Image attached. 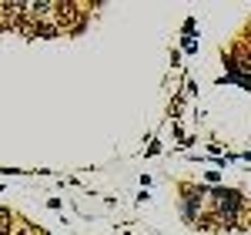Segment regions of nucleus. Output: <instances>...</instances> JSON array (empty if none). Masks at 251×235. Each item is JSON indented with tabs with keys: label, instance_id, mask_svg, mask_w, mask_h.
Listing matches in <instances>:
<instances>
[{
	"label": "nucleus",
	"instance_id": "nucleus-2",
	"mask_svg": "<svg viewBox=\"0 0 251 235\" xmlns=\"http://www.w3.org/2000/svg\"><path fill=\"white\" fill-rule=\"evenodd\" d=\"M17 235H40V229H34L30 222H20V225H17Z\"/></svg>",
	"mask_w": 251,
	"mask_h": 235
},
{
	"label": "nucleus",
	"instance_id": "nucleus-1",
	"mask_svg": "<svg viewBox=\"0 0 251 235\" xmlns=\"http://www.w3.org/2000/svg\"><path fill=\"white\" fill-rule=\"evenodd\" d=\"M54 14H57V24L64 27V30L80 24V10L74 7V3H57V7H54Z\"/></svg>",
	"mask_w": 251,
	"mask_h": 235
}]
</instances>
